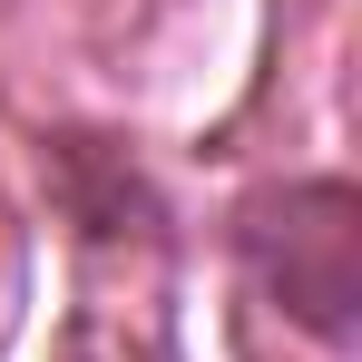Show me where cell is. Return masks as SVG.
<instances>
[{"instance_id": "1", "label": "cell", "mask_w": 362, "mask_h": 362, "mask_svg": "<svg viewBox=\"0 0 362 362\" xmlns=\"http://www.w3.org/2000/svg\"><path fill=\"white\" fill-rule=\"evenodd\" d=\"M235 255L255 264V284L274 294V313L294 333H313L323 353H353V333H362V196L343 177L255 186L235 206Z\"/></svg>"}]
</instances>
